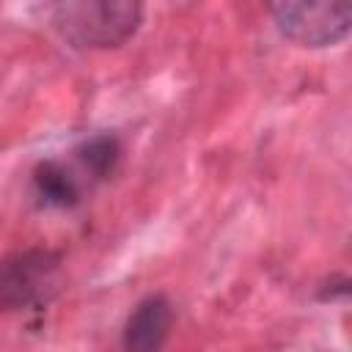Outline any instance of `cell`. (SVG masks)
Instances as JSON below:
<instances>
[{
    "label": "cell",
    "instance_id": "cell-5",
    "mask_svg": "<svg viewBox=\"0 0 352 352\" xmlns=\"http://www.w3.org/2000/svg\"><path fill=\"white\" fill-rule=\"evenodd\" d=\"M36 190L44 204L50 206H69L77 201V184L74 179L58 165V162H44L36 170Z\"/></svg>",
    "mask_w": 352,
    "mask_h": 352
},
{
    "label": "cell",
    "instance_id": "cell-2",
    "mask_svg": "<svg viewBox=\"0 0 352 352\" xmlns=\"http://www.w3.org/2000/svg\"><path fill=\"white\" fill-rule=\"evenodd\" d=\"M272 16L280 33L302 47H327L341 41L352 25V3H275Z\"/></svg>",
    "mask_w": 352,
    "mask_h": 352
},
{
    "label": "cell",
    "instance_id": "cell-6",
    "mask_svg": "<svg viewBox=\"0 0 352 352\" xmlns=\"http://www.w3.org/2000/svg\"><path fill=\"white\" fill-rule=\"evenodd\" d=\"M80 157H82V162H85V168L91 173L107 176L118 162V143L110 135H99V138H94V140H88L82 146Z\"/></svg>",
    "mask_w": 352,
    "mask_h": 352
},
{
    "label": "cell",
    "instance_id": "cell-4",
    "mask_svg": "<svg viewBox=\"0 0 352 352\" xmlns=\"http://www.w3.org/2000/svg\"><path fill=\"white\" fill-rule=\"evenodd\" d=\"M170 302L162 294L146 297L126 319L124 352H160L170 333Z\"/></svg>",
    "mask_w": 352,
    "mask_h": 352
},
{
    "label": "cell",
    "instance_id": "cell-1",
    "mask_svg": "<svg viewBox=\"0 0 352 352\" xmlns=\"http://www.w3.org/2000/svg\"><path fill=\"white\" fill-rule=\"evenodd\" d=\"M143 8L129 0H82L52 8L55 28L77 47H118L140 25Z\"/></svg>",
    "mask_w": 352,
    "mask_h": 352
},
{
    "label": "cell",
    "instance_id": "cell-3",
    "mask_svg": "<svg viewBox=\"0 0 352 352\" xmlns=\"http://www.w3.org/2000/svg\"><path fill=\"white\" fill-rule=\"evenodd\" d=\"M58 256L50 250H28L0 261V311H16L38 302L52 292Z\"/></svg>",
    "mask_w": 352,
    "mask_h": 352
}]
</instances>
